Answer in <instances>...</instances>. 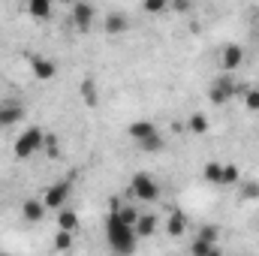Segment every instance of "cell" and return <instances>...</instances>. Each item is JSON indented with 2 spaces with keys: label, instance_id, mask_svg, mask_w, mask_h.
Segmentation results:
<instances>
[{
  "label": "cell",
  "instance_id": "cell-29",
  "mask_svg": "<svg viewBox=\"0 0 259 256\" xmlns=\"http://www.w3.org/2000/svg\"><path fill=\"white\" fill-rule=\"evenodd\" d=\"M81 97H84V103H88V106H94V103H97V94H94V84H91V81H84V84H81Z\"/></svg>",
  "mask_w": 259,
  "mask_h": 256
},
{
  "label": "cell",
  "instance_id": "cell-4",
  "mask_svg": "<svg viewBox=\"0 0 259 256\" xmlns=\"http://www.w3.org/2000/svg\"><path fill=\"white\" fill-rule=\"evenodd\" d=\"M235 81H232V75H226V72H220L214 81H211V88H208V100L214 103V106H223V103H229L232 97H235Z\"/></svg>",
  "mask_w": 259,
  "mask_h": 256
},
{
  "label": "cell",
  "instance_id": "cell-5",
  "mask_svg": "<svg viewBox=\"0 0 259 256\" xmlns=\"http://www.w3.org/2000/svg\"><path fill=\"white\" fill-rule=\"evenodd\" d=\"M69 190H72V181H55V184H49V187H46V193H42L46 208L61 211V208L66 205V199H69Z\"/></svg>",
  "mask_w": 259,
  "mask_h": 256
},
{
  "label": "cell",
  "instance_id": "cell-9",
  "mask_svg": "<svg viewBox=\"0 0 259 256\" xmlns=\"http://www.w3.org/2000/svg\"><path fill=\"white\" fill-rule=\"evenodd\" d=\"M46 211H49V208H46L42 199H24V202H21V217H24L27 223H39V220L46 217Z\"/></svg>",
  "mask_w": 259,
  "mask_h": 256
},
{
  "label": "cell",
  "instance_id": "cell-25",
  "mask_svg": "<svg viewBox=\"0 0 259 256\" xmlns=\"http://www.w3.org/2000/svg\"><path fill=\"white\" fill-rule=\"evenodd\" d=\"M214 247H217V244H208V241H199V238H196L193 244H190V256H208Z\"/></svg>",
  "mask_w": 259,
  "mask_h": 256
},
{
  "label": "cell",
  "instance_id": "cell-17",
  "mask_svg": "<svg viewBox=\"0 0 259 256\" xmlns=\"http://www.w3.org/2000/svg\"><path fill=\"white\" fill-rule=\"evenodd\" d=\"M241 181V169L235 163H223V175H220V187H235Z\"/></svg>",
  "mask_w": 259,
  "mask_h": 256
},
{
  "label": "cell",
  "instance_id": "cell-31",
  "mask_svg": "<svg viewBox=\"0 0 259 256\" xmlns=\"http://www.w3.org/2000/svg\"><path fill=\"white\" fill-rule=\"evenodd\" d=\"M208 256H223V250H220V247H214V250H211Z\"/></svg>",
  "mask_w": 259,
  "mask_h": 256
},
{
  "label": "cell",
  "instance_id": "cell-10",
  "mask_svg": "<svg viewBox=\"0 0 259 256\" xmlns=\"http://www.w3.org/2000/svg\"><path fill=\"white\" fill-rule=\"evenodd\" d=\"M157 229H160V217L151 214V211H142L139 214V223H136V235L139 238H151Z\"/></svg>",
  "mask_w": 259,
  "mask_h": 256
},
{
  "label": "cell",
  "instance_id": "cell-3",
  "mask_svg": "<svg viewBox=\"0 0 259 256\" xmlns=\"http://www.w3.org/2000/svg\"><path fill=\"white\" fill-rule=\"evenodd\" d=\"M130 196H136L139 202H157V199H160V184L154 181V175L136 172V175L130 178Z\"/></svg>",
  "mask_w": 259,
  "mask_h": 256
},
{
  "label": "cell",
  "instance_id": "cell-23",
  "mask_svg": "<svg viewBox=\"0 0 259 256\" xmlns=\"http://www.w3.org/2000/svg\"><path fill=\"white\" fill-rule=\"evenodd\" d=\"M69 247H72V232L58 229L55 232V250H69Z\"/></svg>",
  "mask_w": 259,
  "mask_h": 256
},
{
  "label": "cell",
  "instance_id": "cell-8",
  "mask_svg": "<svg viewBox=\"0 0 259 256\" xmlns=\"http://www.w3.org/2000/svg\"><path fill=\"white\" fill-rule=\"evenodd\" d=\"M94 18H97V6L94 3H75L72 6V24H75V30H91L94 27Z\"/></svg>",
  "mask_w": 259,
  "mask_h": 256
},
{
  "label": "cell",
  "instance_id": "cell-27",
  "mask_svg": "<svg viewBox=\"0 0 259 256\" xmlns=\"http://www.w3.org/2000/svg\"><path fill=\"white\" fill-rule=\"evenodd\" d=\"M42 148H46L49 157H58V154H61V142H58V136H46V145H42Z\"/></svg>",
  "mask_w": 259,
  "mask_h": 256
},
{
  "label": "cell",
  "instance_id": "cell-14",
  "mask_svg": "<svg viewBox=\"0 0 259 256\" xmlns=\"http://www.w3.org/2000/svg\"><path fill=\"white\" fill-rule=\"evenodd\" d=\"M124 30H130V18L124 12H109V15H106V33L118 36V33H124Z\"/></svg>",
  "mask_w": 259,
  "mask_h": 256
},
{
  "label": "cell",
  "instance_id": "cell-30",
  "mask_svg": "<svg viewBox=\"0 0 259 256\" xmlns=\"http://www.w3.org/2000/svg\"><path fill=\"white\" fill-rule=\"evenodd\" d=\"M190 6H193V3H187V0H175V3H172L175 12H190Z\"/></svg>",
  "mask_w": 259,
  "mask_h": 256
},
{
  "label": "cell",
  "instance_id": "cell-24",
  "mask_svg": "<svg viewBox=\"0 0 259 256\" xmlns=\"http://www.w3.org/2000/svg\"><path fill=\"white\" fill-rule=\"evenodd\" d=\"M244 109L247 112H259V88H250L244 94Z\"/></svg>",
  "mask_w": 259,
  "mask_h": 256
},
{
  "label": "cell",
  "instance_id": "cell-21",
  "mask_svg": "<svg viewBox=\"0 0 259 256\" xmlns=\"http://www.w3.org/2000/svg\"><path fill=\"white\" fill-rule=\"evenodd\" d=\"M139 148H142V151H148V154H154V151H163V136H160V133H154L151 139L139 142Z\"/></svg>",
  "mask_w": 259,
  "mask_h": 256
},
{
  "label": "cell",
  "instance_id": "cell-32",
  "mask_svg": "<svg viewBox=\"0 0 259 256\" xmlns=\"http://www.w3.org/2000/svg\"><path fill=\"white\" fill-rule=\"evenodd\" d=\"M0 256H9V253H3V250H0Z\"/></svg>",
  "mask_w": 259,
  "mask_h": 256
},
{
  "label": "cell",
  "instance_id": "cell-2",
  "mask_svg": "<svg viewBox=\"0 0 259 256\" xmlns=\"http://www.w3.org/2000/svg\"><path fill=\"white\" fill-rule=\"evenodd\" d=\"M42 145H46V130L42 127H27L18 139H15L12 154H15V160H30L36 151H42Z\"/></svg>",
  "mask_w": 259,
  "mask_h": 256
},
{
  "label": "cell",
  "instance_id": "cell-18",
  "mask_svg": "<svg viewBox=\"0 0 259 256\" xmlns=\"http://www.w3.org/2000/svg\"><path fill=\"white\" fill-rule=\"evenodd\" d=\"M112 211H115V214H118V217H121L127 226H133V229H136V223H139V214H142L136 205H115Z\"/></svg>",
  "mask_w": 259,
  "mask_h": 256
},
{
  "label": "cell",
  "instance_id": "cell-26",
  "mask_svg": "<svg viewBox=\"0 0 259 256\" xmlns=\"http://www.w3.org/2000/svg\"><path fill=\"white\" fill-rule=\"evenodd\" d=\"M166 6H169L166 0H145V3H142V9H145L148 15H157V12H163Z\"/></svg>",
  "mask_w": 259,
  "mask_h": 256
},
{
  "label": "cell",
  "instance_id": "cell-12",
  "mask_svg": "<svg viewBox=\"0 0 259 256\" xmlns=\"http://www.w3.org/2000/svg\"><path fill=\"white\" fill-rule=\"evenodd\" d=\"M127 133H130V139L139 145V142H145V139H151L154 133H160V130L154 127V121H133L127 127Z\"/></svg>",
  "mask_w": 259,
  "mask_h": 256
},
{
  "label": "cell",
  "instance_id": "cell-20",
  "mask_svg": "<svg viewBox=\"0 0 259 256\" xmlns=\"http://www.w3.org/2000/svg\"><path fill=\"white\" fill-rule=\"evenodd\" d=\"M187 127H190V133L199 136V133H205V130H208V118H205L202 112H193V115L187 118Z\"/></svg>",
  "mask_w": 259,
  "mask_h": 256
},
{
  "label": "cell",
  "instance_id": "cell-28",
  "mask_svg": "<svg viewBox=\"0 0 259 256\" xmlns=\"http://www.w3.org/2000/svg\"><path fill=\"white\" fill-rule=\"evenodd\" d=\"M241 199H250V202H253V199H259V181L244 184V187H241Z\"/></svg>",
  "mask_w": 259,
  "mask_h": 256
},
{
  "label": "cell",
  "instance_id": "cell-16",
  "mask_svg": "<svg viewBox=\"0 0 259 256\" xmlns=\"http://www.w3.org/2000/svg\"><path fill=\"white\" fill-rule=\"evenodd\" d=\"M58 229H64V232H75L78 229V214L72 208H61L58 211Z\"/></svg>",
  "mask_w": 259,
  "mask_h": 256
},
{
  "label": "cell",
  "instance_id": "cell-6",
  "mask_svg": "<svg viewBox=\"0 0 259 256\" xmlns=\"http://www.w3.org/2000/svg\"><path fill=\"white\" fill-rule=\"evenodd\" d=\"M27 64H30V72L39 78V81H49V78H55L58 75V61H52V58H46V55H27Z\"/></svg>",
  "mask_w": 259,
  "mask_h": 256
},
{
  "label": "cell",
  "instance_id": "cell-19",
  "mask_svg": "<svg viewBox=\"0 0 259 256\" xmlns=\"http://www.w3.org/2000/svg\"><path fill=\"white\" fill-rule=\"evenodd\" d=\"M220 175H223V163L211 160V163H205V166H202V178H205L208 184H220Z\"/></svg>",
  "mask_w": 259,
  "mask_h": 256
},
{
  "label": "cell",
  "instance_id": "cell-1",
  "mask_svg": "<svg viewBox=\"0 0 259 256\" xmlns=\"http://www.w3.org/2000/svg\"><path fill=\"white\" fill-rule=\"evenodd\" d=\"M106 244H109V250L115 256H133L136 247H139L136 229L127 226L115 211H109V217H106Z\"/></svg>",
  "mask_w": 259,
  "mask_h": 256
},
{
  "label": "cell",
  "instance_id": "cell-15",
  "mask_svg": "<svg viewBox=\"0 0 259 256\" xmlns=\"http://www.w3.org/2000/svg\"><path fill=\"white\" fill-rule=\"evenodd\" d=\"M52 12H55V6H52L49 0H30V3H27V15H30V18H36V21L52 18Z\"/></svg>",
  "mask_w": 259,
  "mask_h": 256
},
{
  "label": "cell",
  "instance_id": "cell-22",
  "mask_svg": "<svg viewBox=\"0 0 259 256\" xmlns=\"http://www.w3.org/2000/svg\"><path fill=\"white\" fill-rule=\"evenodd\" d=\"M196 238H199V241H208V244H217V238H220V229H217V226H202Z\"/></svg>",
  "mask_w": 259,
  "mask_h": 256
},
{
  "label": "cell",
  "instance_id": "cell-11",
  "mask_svg": "<svg viewBox=\"0 0 259 256\" xmlns=\"http://www.w3.org/2000/svg\"><path fill=\"white\" fill-rule=\"evenodd\" d=\"M18 121H24V106H21V103H6V106H0V127H12V124H18Z\"/></svg>",
  "mask_w": 259,
  "mask_h": 256
},
{
  "label": "cell",
  "instance_id": "cell-7",
  "mask_svg": "<svg viewBox=\"0 0 259 256\" xmlns=\"http://www.w3.org/2000/svg\"><path fill=\"white\" fill-rule=\"evenodd\" d=\"M241 64H244V49H241L238 42L223 46V52H220V69L229 75V72H235Z\"/></svg>",
  "mask_w": 259,
  "mask_h": 256
},
{
  "label": "cell",
  "instance_id": "cell-13",
  "mask_svg": "<svg viewBox=\"0 0 259 256\" xmlns=\"http://www.w3.org/2000/svg\"><path fill=\"white\" fill-rule=\"evenodd\" d=\"M187 232V217H184V211H172L169 217H166V235L169 238H181Z\"/></svg>",
  "mask_w": 259,
  "mask_h": 256
}]
</instances>
